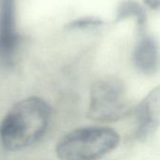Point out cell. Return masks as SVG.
Instances as JSON below:
<instances>
[{"label":"cell","mask_w":160,"mask_h":160,"mask_svg":"<svg viewBox=\"0 0 160 160\" xmlns=\"http://www.w3.org/2000/svg\"><path fill=\"white\" fill-rule=\"evenodd\" d=\"M51 117V106L40 98L18 101L1 121V145L8 151L17 152L37 143L47 132Z\"/></svg>","instance_id":"obj_1"},{"label":"cell","mask_w":160,"mask_h":160,"mask_svg":"<svg viewBox=\"0 0 160 160\" xmlns=\"http://www.w3.org/2000/svg\"><path fill=\"white\" fill-rule=\"evenodd\" d=\"M120 142L116 131L103 127L75 129L64 136L56 145L61 160H98L114 150Z\"/></svg>","instance_id":"obj_2"},{"label":"cell","mask_w":160,"mask_h":160,"mask_svg":"<svg viewBox=\"0 0 160 160\" xmlns=\"http://www.w3.org/2000/svg\"><path fill=\"white\" fill-rule=\"evenodd\" d=\"M124 82L115 77H103L90 91L87 115L96 122H114L133 112Z\"/></svg>","instance_id":"obj_3"},{"label":"cell","mask_w":160,"mask_h":160,"mask_svg":"<svg viewBox=\"0 0 160 160\" xmlns=\"http://www.w3.org/2000/svg\"><path fill=\"white\" fill-rule=\"evenodd\" d=\"M19 47L20 37L15 26V0H0V64L12 66Z\"/></svg>","instance_id":"obj_4"},{"label":"cell","mask_w":160,"mask_h":160,"mask_svg":"<svg viewBox=\"0 0 160 160\" xmlns=\"http://www.w3.org/2000/svg\"><path fill=\"white\" fill-rule=\"evenodd\" d=\"M135 115V137L144 142L150 139L160 125V85L154 88L133 110Z\"/></svg>","instance_id":"obj_5"},{"label":"cell","mask_w":160,"mask_h":160,"mask_svg":"<svg viewBox=\"0 0 160 160\" xmlns=\"http://www.w3.org/2000/svg\"><path fill=\"white\" fill-rule=\"evenodd\" d=\"M133 61L136 68L145 75H153L158 70L159 47L154 38L142 35L133 52Z\"/></svg>","instance_id":"obj_6"},{"label":"cell","mask_w":160,"mask_h":160,"mask_svg":"<svg viewBox=\"0 0 160 160\" xmlns=\"http://www.w3.org/2000/svg\"><path fill=\"white\" fill-rule=\"evenodd\" d=\"M130 17L136 20L140 33L142 35L144 34L146 25V14L144 9L134 0H124L117 8L115 22H120Z\"/></svg>","instance_id":"obj_7"},{"label":"cell","mask_w":160,"mask_h":160,"mask_svg":"<svg viewBox=\"0 0 160 160\" xmlns=\"http://www.w3.org/2000/svg\"><path fill=\"white\" fill-rule=\"evenodd\" d=\"M105 22L96 17H82L69 22L66 28L68 30H83V29H96L101 27Z\"/></svg>","instance_id":"obj_8"},{"label":"cell","mask_w":160,"mask_h":160,"mask_svg":"<svg viewBox=\"0 0 160 160\" xmlns=\"http://www.w3.org/2000/svg\"><path fill=\"white\" fill-rule=\"evenodd\" d=\"M144 2L153 9H160V0H144Z\"/></svg>","instance_id":"obj_9"}]
</instances>
